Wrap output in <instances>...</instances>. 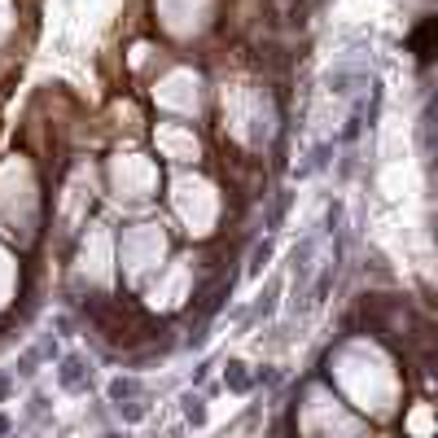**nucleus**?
Masks as SVG:
<instances>
[{
	"instance_id": "nucleus-1",
	"label": "nucleus",
	"mask_w": 438,
	"mask_h": 438,
	"mask_svg": "<svg viewBox=\"0 0 438 438\" xmlns=\"http://www.w3.org/2000/svg\"><path fill=\"white\" fill-rule=\"evenodd\" d=\"M61 386H66V390H75V386H84V360H61Z\"/></svg>"
},
{
	"instance_id": "nucleus-2",
	"label": "nucleus",
	"mask_w": 438,
	"mask_h": 438,
	"mask_svg": "<svg viewBox=\"0 0 438 438\" xmlns=\"http://www.w3.org/2000/svg\"><path fill=\"white\" fill-rule=\"evenodd\" d=\"M430 36H434V22L425 18V22H421V31L412 36V48H416V57H421V61H430Z\"/></svg>"
},
{
	"instance_id": "nucleus-3",
	"label": "nucleus",
	"mask_w": 438,
	"mask_h": 438,
	"mask_svg": "<svg viewBox=\"0 0 438 438\" xmlns=\"http://www.w3.org/2000/svg\"><path fill=\"white\" fill-rule=\"evenodd\" d=\"M289 27H294V31H302L307 27V0H294V5H289V18H285Z\"/></svg>"
},
{
	"instance_id": "nucleus-4",
	"label": "nucleus",
	"mask_w": 438,
	"mask_h": 438,
	"mask_svg": "<svg viewBox=\"0 0 438 438\" xmlns=\"http://www.w3.org/2000/svg\"><path fill=\"white\" fill-rule=\"evenodd\" d=\"M127 395H136V381H132V377H119L115 386H110V399H119V403H123Z\"/></svg>"
},
{
	"instance_id": "nucleus-5",
	"label": "nucleus",
	"mask_w": 438,
	"mask_h": 438,
	"mask_svg": "<svg viewBox=\"0 0 438 438\" xmlns=\"http://www.w3.org/2000/svg\"><path fill=\"white\" fill-rule=\"evenodd\" d=\"M228 386L233 390H250V377L241 372V364H228Z\"/></svg>"
},
{
	"instance_id": "nucleus-6",
	"label": "nucleus",
	"mask_w": 438,
	"mask_h": 438,
	"mask_svg": "<svg viewBox=\"0 0 438 438\" xmlns=\"http://www.w3.org/2000/svg\"><path fill=\"white\" fill-rule=\"evenodd\" d=\"M184 403H189V408H184V412H189V421H202V399H198V395H189Z\"/></svg>"
},
{
	"instance_id": "nucleus-7",
	"label": "nucleus",
	"mask_w": 438,
	"mask_h": 438,
	"mask_svg": "<svg viewBox=\"0 0 438 438\" xmlns=\"http://www.w3.org/2000/svg\"><path fill=\"white\" fill-rule=\"evenodd\" d=\"M18 372H22V377H31V372H36V351L22 355V368H18Z\"/></svg>"
},
{
	"instance_id": "nucleus-8",
	"label": "nucleus",
	"mask_w": 438,
	"mask_h": 438,
	"mask_svg": "<svg viewBox=\"0 0 438 438\" xmlns=\"http://www.w3.org/2000/svg\"><path fill=\"white\" fill-rule=\"evenodd\" d=\"M0 434H9V416H0Z\"/></svg>"
}]
</instances>
